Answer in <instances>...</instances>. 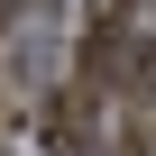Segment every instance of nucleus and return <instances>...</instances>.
I'll use <instances>...</instances> for the list:
<instances>
[{
    "label": "nucleus",
    "mask_w": 156,
    "mask_h": 156,
    "mask_svg": "<svg viewBox=\"0 0 156 156\" xmlns=\"http://www.w3.org/2000/svg\"><path fill=\"white\" fill-rule=\"evenodd\" d=\"M92 101H129L147 83V0H83V73H73Z\"/></svg>",
    "instance_id": "obj_1"
},
{
    "label": "nucleus",
    "mask_w": 156,
    "mask_h": 156,
    "mask_svg": "<svg viewBox=\"0 0 156 156\" xmlns=\"http://www.w3.org/2000/svg\"><path fill=\"white\" fill-rule=\"evenodd\" d=\"M0 19H9V0H0Z\"/></svg>",
    "instance_id": "obj_2"
}]
</instances>
